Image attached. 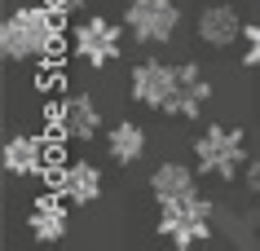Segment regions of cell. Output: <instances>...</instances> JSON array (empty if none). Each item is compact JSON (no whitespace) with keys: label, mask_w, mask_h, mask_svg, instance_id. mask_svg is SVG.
Instances as JSON below:
<instances>
[{"label":"cell","mask_w":260,"mask_h":251,"mask_svg":"<svg viewBox=\"0 0 260 251\" xmlns=\"http://www.w3.org/2000/svg\"><path fill=\"white\" fill-rule=\"evenodd\" d=\"M49 167V141L36 137V132H14L5 141V172L27 181V176H44Z\"/></svg>","instance_id":"obj_8"},{"label":"cell","mask_w":260,"mask_h":251,"mask_svg":"<svg viewBox=\"0 0 260 251\" xmlns=\"http://www.w3.org/2000/svg\"><path fill=\"white\" fill-rule=\"evenodd\" d=\"M194 163L207 176H220V181H234L238 172L247 167V137L243 128L230 124H212L194 137Z\"/></svg>","instance_id":"obj_2"},{"label":"cell","mask_w":260,"mask_h":251,"mask_svg":"<svg viewBox=\"0 0 260 251\" xmlns=\"http://www.w3.org/2000/svg\"><path fill=\"white\" fill-rule=\"evenodd\" d=\"M243 176H247V190L260 198V154L256 159H247V167H243Z\"/></svg>","instance_id":"obj_16"},{"label":"cell","mask_w":260,"mask_h":251,"mask_svg":"<svg viewBox=\"0 0 260 251\" xmlns=\"http://www.w3.org/2000/svg\"><path fill=\"white\" fill-rule=\"evenodd\" d=\"M123 27L137 44H168L181 27V5L177 0H128Z\"/></svg>","instance_id":"obj_5"},{"label":"cell","mask_w":260,"mask_h":251,"mask_svg":"<svg viewBox=\"0 0 260 251\" xmlns=\"http://www.w3.org/2000/svg\"><path fill=\"white\" fill-rule=\"evenodd\" d=\"M53 190L67 198L71 207H88V203L102 198V167H93L88 159H71V163L57 167Z\"/></svg>","instance_id":"obj_7"},{"label":"cell","mask_w":260,"mask_h":251,"mask_svg":"<svg viewBox=\"0 0 260 251\" xmlns=\"http://www.w3.org/2000/svg\"><path fill=\"white\" fill-rule=\"evenodd\" d=\"M106 154L115 159V163H137L141 154H146V128L133 124V119H119V124L106 132Z\"/></svg>","instance_id":"obj_13"},{"label":"cell","mask_w":260,"mask_h":251,"mask_svg":"<svg viewBox=\"0 0 260 251\" xmlns=\"http://www.w3.org/2000/svg\"><path fill=\"white\" fill-rule=\"evenodd\" d=\"M71 53H75V62L102 70V66H110V62H119L123 35H119V27H115L110 18H102V14L80 18L75 31H71Z\"/></svg>","instance_id":"obj_4"},{"label":"cell","mask_w":260,"mask_h":251,"mask_svg":"<svg viewBox=\"0 0 260 251\" xmlns=\"http://www.w3.org/2000/svg\"><path fill=\"white\" fill-rule=\"evenodd\" d=\"M194 31H199V40L207 49H230L243 35V18L234 14L230 5H207L203 14H199V22H194Z\"/></svg>","instance_id":"obj_12"},{"label":"cell","mask_w":260,"mask_h":251,"mask_svg":"<svg viewBox=\"0 0 260 251\" xmlns=\"http://www.w3.org/2000/svg\"><path fill=\"white\" fill-rule=\"evenodd\" d=\"M159 238H168L177 251H190L199 242L212 238V198H203L199 190L177 203L159 207Z\"/></svg>","instance_id":"obj_3"},{"label":"cell","mask_w":260,"mask_h":251,"mask_svg":"<svg viewBox=\"0 0 260 251\" xmlns=\"http://www.w3.org/2000/svg\"><path fill=\"white\" fill-rule=\"evenodd\" d=\"M243 62L260 70V18L251 27H243Z\"/></svg>","instance_id":"obj_15"},{"label":"cell","mask_w":260,"mask_h":251,"mask_svg":"<svg viewBox=\"0 0 260 251\" xmlns=\"http://www.w3.org/2000/svg\"><path fill=\"white\" fill-rule=\"evenodd\" d=\"M212 101V84L199 70V62H177V115L181 119H199Z\"/></svg>","instance_id":"obj_11"},{"label":"cell","mask_w":260,"mask_h":251,"mask_svg":"<svg viewBox=\"0 0 260 251\" xmlns=\"http://www.w3.org/2000/svg\"><path fill=\"white\" fill-rule=\"evenodd\" d=\"M150 190H154V198H159V207H164V203H177V198L194 194V172L185 163H159L154 176H150Z\"/></svg>","instance_id":"obj_14"},{"label":"cell","mask_w":260,"mask_h":251,"mask_svg":"<svg viewBox=\"0 0 260 251\" xmlns=\"http://www.w3.org/2000/svg\"><path fill=\"white\" fill-rule=\"evenodd\" d=\"M67 221H71V203L57 194V190L40 194L31 203V211H27V229H31L36 242H62V238H67Z\"/></svg>","instance_id":"obj_9"},{"label":"cell","mask_w":260,"mask_h":251,"mask_svg":"<svg viewBox=\"0 0 260 251\" xmlns=\"http://www.w3.org/2000/svg\"><path fill=\"white\" fill-rule=\"evenodd\" d=\"M44 5H49L57 18H71V14H80V9H84V0H44Z\"/></svg>","instance_id":"obj_17"},{"label":"cell","mask_w":260,"mask_h":251,"mask_svg":"<svg viewBox=\"0 0 260 251\" xmlns=\"http://www.w3.org/2000/svg\"><path fill=\"white\" fill-rule=\"evenodd\" d=\"M57 40H62V18L49 5H22L0 22V53L5 62H40L53 57Z\"/></svg>","instance_id":"obj_1"},{"label":"cell","mask_w":260,"mask_h":251,"mask_svg":"<svg viewBox=\"0 0 260 251\" xmlns=\"http://www.w3.org/2000/svg\"><path fill=\"white\" fill-rule=\"evenodd\" d=\"M128 93H133V101H141L146 111L177 115V66H168L159 57L137 62L133 75H128Z\"/></svg>","instance_id":"obj_6"},{"label":"cell","mask_w":260,"mask_h":251,"mask_svg":"<svg viewBox=\"0 0 260 251\" xmlns=\"http://www.w3.org/2000/svg\"><path fill=\"white\" fill-rule=\"evenodd\" d=\"M57 128L67 132L71 141H93L102 132V111L88 93H67L62 106H57Z\"/></svg>","instance_id":"obj_10"}]
</instances>
